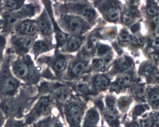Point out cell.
<instances>
[{"label": "cell", "mask_w": 159, "mask_h": 127, "mask_svg": "<svg viewBox=\"0 0 159 127\" xmlns=\"http://www.w3.org/2000/svg\"><path fill=\"white\" fill-rule=\"evenodd\" d=\"M67 22L70 29L76 34L83 33L88 27L86 23L80 17H70L68 19Z\"/></svg>", "instance_id": "obj_9"}, {"label": "cell", "mask_w": 159, "mask_h": 127, "mask_svg": "<svg viewBox=\"0 0 159 127\" xmlns=\"http://www.w3.org/2000/svg\"><path fill=\"white\" fill-rule=\"evenodd\" d=\"M38 32L43 36H48L51 33V27L49 21L45 17H42L36 22Z\"/></svg>", "instance_id": "obj_12"}, {"label": "cell", "mask_w": 159, "mask_h": 127, "mask_svg": "<svg viewBox=\"0 0 159 127\" xmlns=\"http://www.w3.org/2000/svg\"><path fill=\"white\" fill-rule=\"evenodd\" d=\"M128 127H139V125L136 123H132V124H130Z\"/></svg>", "instance_id": "obj_42"}, {"label": "cell", "mask_w": 159, "mask_h": 127, "mask_svg": "<svg viewBox=\"0 0 159 127\" xmlns=\"http://www.w3.org/2000/svg\"><path fill=\"white\" fill-rule=\"evenodd\" d=\"M110 50V48L106 45H101L98 50V54L101 57H105L107 55Z\"/></svg>", "instance_id": "obj_32"}, {"label": "cell", "mask_w": 159, "mask_h": 127, "mask_svg": "<svg viewBox=\"0 0 159 127\" xmlns=\"http://www.w3.org/2000/svg\"><path fill=\"white\" fill-rule=\"evenodd\" d=\"M50 48V45L48 42L45 40H39L34 42L32 46V50L36 57L39 55L49 50Z\"/></svg>", "instance_id": "obj_10"}, {"label": "cell", "mask_w": 159, "mask_h": 127, "mask_svg": "<svg viewBox=\"0 0 159 127\" xmlns=\"http://www.w3.org/2000/svg\"><path fill=\"white\" fill-rule=\"evenodd\" d=\"M148 14L150 15H156L159 13V7L154 3H151L148 6L147 10Z\"/></svg>", "instance_id": "obj_30"}, {"label": "cell", "mask_w": 159, "mask_h": 127, "mask_svg": "<svg viewBox=\"0 0 159 127\" xmlns=\"http://www.w3.org/2000/svg\"><path fill=\"white\" fill-rule=\"evenodd\" d=\"M99 116L97 111L94 110L88 111L86 116V120L87 122H89V124L93 125L95 124L98 121Z\"/></svg>", "instance_id": "obj_19"}, {"label": "cell", "mask_w": 159, "mask_h": 127, "mask_svg": "<svg viewBox=\"0 0 159 127\" xmlns=\"http://www.w3.org/2000/svg\"><path fill=\"white\" fill-rule=\"evenodd\" d=\"M104 9L107 15L111 20H116L119 15V9L114 2H107L104 5Z\"/></svg>", "instance_id": "obj_11"}, {"label": "cell", "mask_w": 159, "mask_h": 127, "mask_svg": "<svg viewBox=\"0 0 159 127\" xmlns=\"http://www.w3.org/2000/svg\"><path fill=\"white\" fill-rule=\"evenodd\" d=\"M150 103L154 107H159V96L158 92L157 91L152 93L150 96Z\"/></svg>", "instance_id": "obj_28"}, {"label": "cell", "mask_w": 159, "mask_h": 127, "mask_svg": "<svg viewBox=\"0 0 159 127\" xmlns=\"http://www.w3.org/2000/svg\"><path fill=\"white\" fill-rule=\"evenodd\" d=\"M83 16L88 20H92L96 15L95 11L91 7L85 6L84 7L82 11Z\"/></svg>", "instance_id": "obj_20"}, {"label": "cell", "mask_w": 159, "mask_h": 127, "mask_svg": "<svg viewBox=\"0 0 159 127\" xmlns=\"http://www.w3.org/2000/svg\"><path fill=\"white\" fill-rule=\"evenodd\" d=\"M3 127H28L24 121V119L9 118L6 119Z\"/></svg>", "instance_id": "obj_17"}, {"label": "cell", "mask_w": 159, "mask_h": 127, "mask_svg": "<svg viewBox=\"0 0 159 127\" xmlns=\"http://www.w3.org/2000/svg\"><path fill=\"white\" fill-rule=\"evenodd\" d=\"M25 1H5L3 7L7 10V12L17 11L24 6Z\"/></svg>", "instance_id": "obj_14"}, {"label": "cell", "mask_w": 159, "mask_h": 127, "mask_svg": "<svg viewBox=\"0 0 159 127\" xmlns=\"http://www.w3.org/2000/svg\"><path fill=\"white\" fill-rule=\"evenodd\" d=\"M152 125V120L150 118H146L141 120V127H151Z\"/></svg>", "instance_id": "obj_35"}, {"label": "cell", "mask_w": 159, "mask_h": 127, "mask_svg": "<svg viewBox=\"0 0 159 127\" xmlns=\"http://www.w3.org/2000/svg\"><path fill=\"white\" fill-rule=\"evenodd\" d=\"M86 68V65L84 63L80 62L73 66L72 72L75 76H79L81 75Z\"/></svg>", "instance_id": "obj_23"}, {"label": "cell", "mask_w": 159, "mask_h": 127, "mask_svg": "<svg viewBox=\"0 0 159 127\" xmlns=\"http://www.w3.org/2000/svg\"><path fill=\"white\" fill-rule=\"evenodd\" d=\"M3 5H2V2L0 1V13L1 12L3 9Z\"/></svg>", "instance_id": "obj_44"}, {"label": "cell", "mask_w": 159, "mask_h": 127, "mask_svg": "<svg viewBox=\"0 0 159 127\" xmlns=\"http://www.w3.org/2000/svg\"><path fill=\"white\" fill-rule=\"evenodd\" d=\"M16 31L20 36L33 37L38 32L36 22L32 20H23L16 26Z\"/></svg>", "instance_id": "obj_7"}, {"label": "cell", "mask_w": 159, "mask_h": 127, "mask_svg": "<svg viewBox=\"0 0 159 127\" xmlns=\"http://www.w3.org/2000/svg\"><path fill=\"white\" fill-rule=\"evenodd\" d=\"M109 84V81L105 76L102 75L97 76L93 81V86L96 90L106 89Z\"/></svg>", "instance_id": "obj_16"}, {"label": "cell", "mask_w": 159, "mask_h": 127, "mask_svg": "<svg viewBox=\"0 0 159 127\" xmlns=\"http://www.w3.org/2000/svg\"><path fill=\"white\" fill-rule=\"evenodd\" d=\"M82 43L80 38L77 36H73L70 38L68 43V47L71 50H76L79 49Z\"/></svg>", "instance_id": "obj_18"}, {"label": "cell", "mask_w": 159, "mask_h": 127, "mask_svg": "<svg viewBox=\"0 0 159 127\" xmlns=\"http://www.w3.org/2000/svg\"><path fill=\"white\" fill-rule=\"evenodd\" d=\"M66 64V61L64 58H59L55 63L54 68L57 72H61L65 69Z\"/></svg>", "instance_id": "obj_25"}, {"label": "cell", "mask_w": 159, "mask_h": 127, "mask_svg": "<svg viewBox=\"0 0 159 127\" xmlns=\"http://www.w3.org/2000/svg\"><path fill=\"white\" fill-rule=\"evenodd\" d=\"M97 44V38L96 37H92L89 38L87 44L85 46V51L87 53H90L93 51V50L96 47Z\"/></svg>", "instance_id": "obj_24"}, {"label": "cell", "mask_w": 159, "mask_h": 127, "mask_svg": "<svg viewBox=\"0 0 159 127\" xmlns=\"http://www.w3.org/2000/svg\"><path fill=\"white\" fill-rule=\"evenodd\" d=\"M153 70V67L150 64H147L144 67L143 69V73L146 75H149L152 73Z\"/></svg>", "instance_id": "obj_37"}, {"label": "cell", "mask_w": 159, "mask_h": 127, "mask_svg": "<svg viewBox=\"0 0 159 127\" xmlns=\"http://www.w3.org/2000/svg\"><path fill=\"white\" fill-rule=\"evenodd\" d=\"M53 127H63V126L60 122L55 120Z\"/></svg>", "instance_id": "obj_40"}, {"label": "cell", "mask_w": 159, "mask_h": 127, "mask_svg": "<svg viewBox=\"0 0 159 127\" xmlns=\"http://www.w3.org/2000/svg\"><path fill=\"white\" fill-rule=\"evenodd\" d=\"M30 106V100L22 97L3 99L0 102V111L5 118L23 119Z\"/></svg>", "instance_id": "obj_1"}, {"label": "cell", "mask_w": 159, "mask_h": 127, "mask_svg": "<svg viewBox=\"0 0 159 127\" xmlns=\"http://www.w3.org/2000/svg\"><path fill=\"white\" fill-rule=\"evenodd\" d=\"M106 105L110 112L111 113L115 112L116 110V103L113 97L108 96L106 99Z\"/></svg>", "instance_id": "obj_26"}, {"label": "cell", "mask_w": 159, "mask_h": 127, "mask_svg": "<svg viewBox=\"0 0 159 127\" xmlns=\"http://www.w3.org/2000/svg\"><path fill=\"white\" fill-rule=\"evenodd\" d=\"M146 89L145 86L142 84H137L133 87L132 93L138 98H141L145 94Z\"/></svg>", "instance_id": "obj_21"}, {"label": "cell", "mask_w": 159, "mask_h": 127, "mask_svg": "<svg viewBox=\"0 0 159 127\" xmlns=\"http://www.w3.org/2000/svg\"><path fill=\"white\" fill-rule=\"evenodd\" d=\"M20 86V82L12 76L9 64L3 66L0 73V99L2 100L14 97Z\"/></svg>", "instance_id": "obj_3"}, {"label": "cell", "mask_w": 159, "mask_h": 127, "mask_svg": "<svg viewBox=\"0 0 159 127\" xmlns=\"http://www.w3.org/2000/svg\"><path fill=\"white\" fill-rule=\"evenodd\" d=\"M138 27H138V25H134L133 26V28L132 29V31H133L134 32H136V31H137L138 30Z\"/></svg>", "instance_id": "obj_41"}, {"label": "cell", "mask_w": 159, "mask_h": 127, "mask_svg": "<svg viewBox=\"0 0 159 127\" xmlns=\"http://www.w3.org/2000/svg\"><path fill=\"white\" fill-rule=\"evenodd\" d=\"M33 8L30 6H27L25 9H22L19 11L6 12L3 15V25L6 27H12L15 25H17L19 20L25 16H31L33 15Z\"/></svg>", "instance_id": "obj_5"}, {"label": "cell", "mask_w": 159, "mask_h": 127, "mask_svg": "<svg viewBox=\"0 0 159 127\" xmlns=\"http://www.w3.org/2000/svg\"><path fill=\"white\" fill-rule=\"evenodd\" d=\"M77 89L79 91L82 93H87L89 90V87L86 83L84 82H80L78 83L77 85Z\"/></svg>", "instance_id": "obj_34"}, {"label": "cell", "mask_w": 159, "mask_h": 127, "mask_svg": "<svg viewBox=\"0 0 159 127\" xmlns=\"http://www.w3.org/2000/svg\"><path fill=\"white\" fill-rule=\"evenodd\" d=\"M131 81V77L129 74H123L118 77L117 83L119 86H125L130 83Z\"/></svg>", "instance_id": "obj_22"}, {"label": "cell", "mask_w": 159, "mask_h": 127, "mask_svg": "<svg viewBox=\"0 0 159 127\" xmlns=\"http://www.w3.org/2000/svg\"><path fill=\"white\" fill-rule=\"evenodd\" d=\"M57 42L60 45H63L65 43L66 40V37L65 34L62 33H58L57 37Z\"/></svg>", "instance_id": "obj_36"}, {"label": "cell", "mask_w": 159, "mask_h": 127, "mask_svg": "<svg viewBox=\"0 0 159 127\" xmlns=\"http://www.w3.org/2000/svg\"><path fill=\"white\" fill-rule=\"evenodd\" d=\"M152 120L154 121V123H155L157 126H158L159 124V115L158 113H155L153 114V116H152Z\"/></svg>", "instance_id": "obj_39"}, {"label": "cell", "mask_w": 159, "mask_h": 127, "mask_svg": "<svg viewBox=\"0 0 159 127\" xmlns=\"http://www.w3.org/2000/svg\"><path fill=\"white\" fill-rule=\"evenodd\" d=\"M70 96V92L66 87H61L56 90L54 92L55 99L60 103H63L68 100Z\"/></svg>", "instance_id": "obj_13"}, {"label": "cell", "mask_w": 159, "mask_h": 127, "mask_svg": "<svg viewBox=\"0 0 159 127\" xmlns=\"http://www.w3.org/2000/svg\"><path fill=\"white\" fill-rule=\"evenodd\" d=\"M55 120L51 115L42 118L31 125L32 127H53Z\"/></svg>", "instance_id": "obj_15"}, {"label": "cell", "mask_w": 159, "mask_h": 127, "mask_svg": "<svg viewBox=\"0 0 159 127\" xmlns=\"http://www.w3.org/2000/svg\"><path fill=\"white\" fill-rule=\"evenodd\" d=\"M66 116L70 124L77 125L80 120L81 109L80 107L75 103L68 106L66 109Z\"/></svg>", "instance_id": "obj_8"}, {"label": "cell", "mask_w": 159, "mask_h": 127, "mask_svg": "<svg viewBox=\"0 0 159 127\" xmlns=\"http://www.w3.org/2000/svg\"><path fill=\"white\" fill-rule=\"evenodd\" d=\"M3 26V20H1L0 19V30L2 28V26Z\"/></svg>", "instance_id": "obj_43"}, {"label": "cell", "mask_w": 159, "mask_h": 127, "mask_svg": "<svg viewBox=\"0 0 159 127\" xmlns=\"http://www.w3.org/2000/svg\"><path fill=\"white\" fill-rule=\"evenodd\" d=\"M119 39L120 41L122 42H128L132 41L135 42V39L131 35H130L126 31H122L119 35Z\"/></svg>", "instance_id": "obj_27"}, {"label": "cell", "mask_w": 159, "mask_h": 127, "mask_svg": "<svg viewBox=\"0 0 159 127\" xmlns=\"http://www.w3.org/2000/svg\"><path fill=\"white\" fill-rule=\"evenodd\" d=\"M34 43L33 37L20 36L14 39L12 45L16 53L24 55L28 52Z\"/></svg>", "instance_id": "obj_6"}, {"label": "cell", "mask_w": 159, "mask_h": 127, "mask_svg": "<svg viewBox=\"0 0 159 127\" xmlns=\"http://www.w3.org/2000/svg\"><path fill=\"white\" fill-rule=\"evenodd\" d=\"M146 109L145 106L143 105H138L136 107L135 110V115H140V114H142Z\"/></svg>", "instance_id": "obj_38"}, {"label": "cell", "mask_w": 159, "mask_h": 127, "mask_svg": "<svg viewBox=\"0 0 159 127\" xmlns=\"http://www.w3.org/2000/svg\"><path fill=\"white\" fill-rule=\"evenodd\" d=\"M118 67L122 71L127 70L130 66L129 62L125 58H121L118 63Z\"/></svg>", "instance_id": "obj_29"}, {"label": "cell", "mask_w": 159, "mask_h": 127, "mask_svg": "<svg viewBox=\"0 0 159 127\" xmlns=\"http://www.w3.org/2000/svg\"><path fill=\"white\" fill-rule=\"evenodd\" d=\"M52 105V100L50 96H41L24 116L23 119L26 125L28 127L31 126L40 119L50 115Z\"/></svg>", "instance_id": "obj_2"}, {"label": "cell", "mask_w": 159, "mask_h": 127, "mask_svg": "<svg viewBox=\"0 0 159 127\" xmlns=\"http://www.w3.org/2000/svg\"><path fill=\"white\" fill-rule=\"evenodd\" d=\"M134 19V15L129 11L125 12L123 15V20L125 24H131L133 22Z\"/></svg>", "instance_id": "obj_31"}, {"label": "cell", "mask_w": 159, "mask_h": 127, "mask_svg": "<svg viewBox=\"0 0 159 127\" xmlns=\"http://www.w3.org/2000/svg\"><path fill=\"white\" fill-rule=\"evenodd\" d=\"M6 39L3 36L0 35V64L2 60L3 51L6 44Z\"/></svg>", "instance_id": "obj_33"}, {"label": "cell", "mask_w": 159, "mask_h": 127, "mask_svg": "<svg viewBox=\"0 0 159 127\" xmlns=\"http://www.w3.org/2000/svg\"><path fill=\"white\" fill-rule=\"evenodd\" d=\"M12 71L18 78L29 83H34L39 79L35 66L29 56L16 61L13 65Z\"/></svg>", "instance_id": "obj_4"}]
</instances>
